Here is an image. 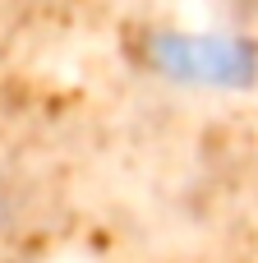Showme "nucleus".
<instances>
[{
  "instance_id": "1",
  "label": "nucleus",
  "mask_w": 258,
  "mask_h": 263,
  "mask_svg": "<svg viewBox=\"0 0 258 263\" xmlns=\"http://www.w3.org/2000/svg\"><path fill=\"white\" fill-rule=\"evenodd\" d=\"M9 203H14V194H9V176H5V166H0V231L9 227Z\"/></svg>"
}]
</instances>
